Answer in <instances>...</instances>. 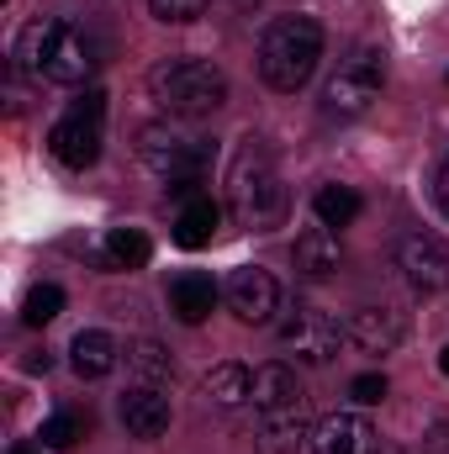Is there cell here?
Instances as JSON below:
<instances>
[{"label": "cell", "mask_w": 449, "mask_h": 454, "mask_svg": "<svg viewBox=\"0 0 449 454\" xmlns=\"http://www.w3.org/2000/svg\"><path fill=\"white\" fill-rule=\"evenodd\" d=\"M16 64L53 85H85L101 69V43L80 21H32L16 43Z\"/></svg>", "instance_id": "obj_1"}, {"label": "cell", "mask_w": 449, "mask_h": 454, "mask_svg": "<svg viewBox=\"0 0 449 454\" xmlns=\"http://www.w3.org/2000/svg\"><path fill=\"white\" fill-rule=\"evenodd\" d=\"M318 59H323L318 16H275L259 37V80L280 96L302 90L318 74Z\"/></svg>", "instance_id": "obj_2"}, {"label": "cell", "mask_w": 449, "mask_h": 454, "mask_svg": "<svg viewBox=\"0 0 449 454\" xmlns=\"http://www.w3.org/2000/svg\"><path fill=\"white\" fill-rule=\"evenodd\" d=\"M286 207H291V196H286V180H280L275 159L248 143L227 169V212H232V223L248 227V232H270V227L286 223Z\"/></svg>", "instance_id": "obj_3"}, {"label": "cell", "mask_w": 449, "mask_h": 454, "mask_svg": "<svg viewBox=\"0 0 449 454\" xmlns=\"http://www.w3.org/2000/svg\"><path fill=\"white\" fill-rule=\"evenodd\" d=\"M148 96L164 116L196 121V116H212L227 101V74L207 59H164L148 69Z\"/></svg>", "instance_id": "obj_4"}, {"label": "cell", "mask_w": 449, "mask_h": 454, "mask_svg": "<svg viewBox=\"0 0 449 454\" xmlns=\"http://www.w3.org/2000/svg\"><path fill=\"white\" fill-rule=\"evenodd\" d=\"M212 153H217V143H207V137H196V132H185V127H175V121H154V127L138 132V159H143L148 175H159L164 191H175V196H196V185L207 180Z\"/></svg>", "instance_id": "obj_5"}, {"label": "cell", "mask_w": 449, "mask_h": 454, "mask_svg": "<svg viewBox=\"0 0 449 454\" xmlns=\"http://www.w3.org/2000/svg\"><path fill=\"white\" fill-rule=\"evenodd\" d=\"M381 80H386V59L381 48H354L349 59H338V69L323 85V116L354 121L381 101Z\"/></svg>", "instance_id": "obj_6"}, {"label": "cell", "mask_w": 449, "mask_h": 454, "mask_svg": "<svg viewBox=\"0 0 449 454\" xmlns=\"http://www.w3.org/2000/svg\"><path fill=\"white\" fill-rule=\"evenodd\" d=\"M349 328H338L328 312H318V307H291L286 312V323H280V343L302 359V364H328L338 354V343H343Z\"/></svg>", "instance_id": "obj_7"}, {"label": "cell", "mask_w": 449, "mask_h": 454, "mask_svg": "<svg viewBox=\"0 0 449 454\" xmlns=\"http://www.w3.org/2000/svg\"><path fill=\"white\" fill-rule=\"evenodd\" d=\"M397 270L413 291L439 296V291H449V243L434 232H407L397 243Z\"/></svg>", "instance_id": "obj_8"}, {"label": "cell", "mask_w": 449, "mask_h": 454, "mask_svg": "<svg viewBox=\"0 0 449 454\" xmlns=\"http://www.w3.org/2000/svg\"><path fill=\"white\" fill-rule=\"evenodd\" d=\"M227 307H232L238 323H254L259 328V323H270L280 312V280L270 270H259V264H243L227 280Z\"/></svg>", "instance_id": "obj_9"}, {"label": "cell", "mask_w": 449, "mask_h": 454, "mask_svg": "<svg viewBox=\"0 0 449 454\" xmlns=\"http://www.w3.org/2000/svg\"><path fill=\"white\" fill-rule=\"evenodd\" d=\"M48 148H53V159L59 164H69V169H91L96 159H101V116H59L53 121V132H48Z\"/></svg>", "instance_id": "obj_10"}, {"label": "cell", "mask_w": 449, "mask_h": 454, "mask_svg": "<svg viewBox=\"0 0 449 454\" xmlns=\"http://www.w3.org/2000/svg\"><path fill=\"white\" fill-rule=\"evenodd\" d=\"M248 402H254V412L264 418V412L307 407V391H302V380H296V370H291V364L270 359V364H259V370H254V391H248Z\"/></svg>", "instance_id": "obj_11"}, {"label": "cell", "mask_w": 449, "mask_h": 454, "mask_svg": "<svg viewBox=\"0 0 449 454\" xmlns=\"http://www.w3.org/2000/svg\"><path fill=\"white\" fill-rule=\"evenodd\" d=\"M116 412H122V428H127L132 439H159V434H169V396H164L159 386H132V391H122Z\"/></svg>", "instance_id": "obj_12"}, {"label": "cell", "mask_w": 449, "mask_h": 454, "mask_svg": "<svg viewBox=\"0 0 449 454\" xmlns=\"http://www.w3.org/2000/svg\"><path fill=\"white\" fill-rule=\"evenodd\" d=\"M349 339L359 343L365 354H391L397 343L407 339V317L397 307H359L349 317Z\"/></svg>", "instance_id": "obj_13"}, {"label": "cell", "mask_w": 449, "mask_h": 454, "mask_svg": "<svg viewBox=\"0 0 449 454\" xmlns=\"http://www.w3.org/2000/svg\"><path fill=\"white\" fill-rule=\"evenodd\" d=\"M375 444V428L359 418V412H334V418H323L318 428H312V454H365Z\"/></svg>", "instance_id": "obj_14"}, {"label": "cell", "mask_w": 449, "mask_h": 454, "mask_svg": "<svg viewBox=\"0 0 449 454\" xmlns=\"http://www.w3.org/2000/svg\"><path fill=\"white\" fill-rule=\"evenodd\" d=\"M307 444H312L307 407H291V412H264V418H259V454H302Z\"/></svg>", "instance_id": "obj_15"}, {"label": "cell", "mask_w": 449, "mask_h": 454, "mask_svg": "<svg viewBox=\"0 0 449 454\" xmlns=\"http://www.w3.org/2000/svg\"><path fill=\"white\" fill-rule=\"evenodd\" d=\"M212 307H217V286H212V275H201V270H185V275H175L169 280V312L180 317V323H207L212 317Z\"/></svg>", "instance_id": "obj_16"}, {"label": "cell", "mask_w": 449, "mask_h": 454, "mask_svg": "<svg viewBox=\"0 0 449 454\" xmlns=\"http://www.w3.org/2000/svg\"><path fill=\"white\" fill-rule=\"evenodd\" d=\"M338 264H343V248H338L334 227H307L302 238H296V275H307V280H328L338 275Z\"/></svg>", "instance_id": "obj_17"}, {"label": "cell", "mask_w": 449, "mask_h": 454, "mask_svg": "<svg viewBox=\"0 0 449 454\" xmlns=\"http://www.w3.org/2000/svg\"><path fill=\"white\" fill-rule=\"evenodd\" d=\"M69 354H75V375H80V380H101V375H112L116 359H122L116 339H112V333H101V328H85V333H75Z\"/></svg>", "instance_id": "obj_18"}, {"label": "cell", "mask_w": 449, "mask_h": 454, "mask_svg": "<svg viewBox=\"0 0 449 454\" xmlns=\"http://www.w3.org/2000/svg\"><path fill=\"white\" fill-rule=\"evenodd\" d=\"M223 223V207L212 201V196H191L185 207H180V217H175V243L180 248H207L212 243V232Z\"/></svg>", "instance_id": "obj_19"}, {"label": "cell", "mask_w": 449, "mask_h": 454, "mask_svg": "<svg viewBox=\"0 0 449 454\" xmlns=\"http://www.w3.org/2000/svg\"><path fill=\"white\" fill-rule=\"evenodd\" d=\"M201 391H207V402H212V407H227V412H232V407H243V402H248L254 375H248L243 364H232V359H227V364H217V370H207Z\"/></svg>", "instance_id": "obj_20"}, {"label": "cell", "mask_w": 449, "mask_h": 454, "mask_svg": "<svg viewBox=\"0 0 449 454\" xmlns=\"http://www.w3.org/2000/svg\"><path fill=\"white\" fill-rule=\"evenodd\" d=\"M127 370L143 380V386H164V380H175V359H169V348L154 339H132L127 348Z\"/></svg>", "instance_id": "obj_21"}, {"label": "cell", "mask_w": 449, "mask_h": 454, "mask_svg": "<svg viewBox=\"0 0 449 454\" xmlns=\"http://www.w3.org/2000/svg\"><path fill=\"white\" fill-rule=\"evenodd\" d=\"M106 259H112V270H143L154 259V243H148L143 227H112L106 232Z\"/></svg>", "instance_id": "obj_22"}, {"label": "cell", "mask_w": 449, "mask_h": 454, "mask_svg": "<svg viewBox=\"0 0 449 454\" xmlns=\"http://www.w3.org/2000/svg\"><path fill=\"white\" fill-rule=\"evenodd\" d=\"M312 212H318L323 227H349L365 212V201H359V191H349V185H323L318 201H312Z\"/></svg>", "instance_id": "obj_23"}, {"label": "cell", "mask_w": 449, "mask_h": 454, "mask_svg": "<svg viewBox=\"0 0 449 454\" xmlns=\"http://www.w3.org/2000/svg\"><path fill=\"white\" fill-rule=\"evenodd\" d=\"M37 439H43V450H53V454L75 450V444L85 439V418H80V412H53V418L37 428Z\"/></svg>", "instance_id": "obj_24"}, {"label": "cell", "mask_w": 449, "mask_h": 454, "mask_svg": "<svg viewBox=\"0 0 449 454\" xmlns=\"http://www.w3.org/2000/svg\"><path fill=\"white\" fill-rule=\"evenodd\" d=\"M59 312H64V291L59 286H32L27 301H21V323L27 328H48Z\"/></svg>", "instance_id": "obj_25"}, {"label": "cell", "mask_w": 449, "mask_h": 454, "mask_svg": "<svg viewBox=\"0 0 449 454\" xmlns=\"http://www.w3.org/2000/svg\"><path fill=\"white\" fill-rule=\"evenodd\" d=\"M148 11H154L164 27H185V21H196V16L207 11V0H148Z\"/></svg>", "instance_id": "obj_26"}, {"label": "cell", "mask_w": 449, "mask_h": 454, "mask_svg": "<svg viewBox=\"0 0 449 454\" xmlns=\"http://www.w3.org/2000/svg\"><path fill=\"white\" fill-rule=\"evenodd\" d=\"M349 396H354L359 407L386 402V375H375V370H370V375H354V380H349Z\"/></svg>", "instance_id": "obj_27"}, {"label": "cell", "mask_w": 449, "mask_h": 454, "mask_svg": "<svg viewBox=\"0 0 449 454\" xmlns=\"http://www.w3.org/2000/svg\"><path fill=\"white\" fill-rule=\"evenodd\" d=\"M69 112H80V116H106V96H101V90H80Z\"/></svg>", "instance_id": "obj_28"}, {"label": "cell", "mask_w": 449, "mask_h": 454, "mask_svg": "<svg viewBox=\"0 0 449 454\" xmlns=\"http://www.w3.org/2000/svg\"><path fill=\"white\" fill-rule=\"evenodd\" d=\"M439 207H445V217H449V159L439 164Z\"/></svg>", "instance_id": "obj_29"}, {"label": "cell", "mask_w": 449, "mask_h": 454, "mask_svg": "<svg viewBox=\"0 0 449 454\" xmlns=\"http://www.w3.org/2000/svg\"><path fill=\"white\" fill-rule=\"evenodd\" d=\"M365 454H397V450H391L386 439H375V444H370V450H365Z\"/></svg>", "instance_id": "obj_30"}, {"label": "cell", "mask_w": 449, "mask_h": 454, "mask_svg": "<svg viewBox=\"0 0 449 454\" xmlns=\"http://www.w3.org/2000/svg\"><path fill=\"white\" fill-rule=\"evenodd\" d=\"M5 454H43V450H37V444H11Z\"/></svg>", "instance_id": "obj_31"}, {"label": "cell", "mask_w": 449, "mask_h": 454, "mask_svg": "<svg viewBox=\"0 0 449 454\" xmlns=\"http://www.w3.org/2000/svg\"><path fill=\"white\" fill-rule=\"evenodd\" d=\"M439 370H445V375H449V348H445V354H439Z\"/></svg>", "instance_id": "obj_32"}]
</instances>
